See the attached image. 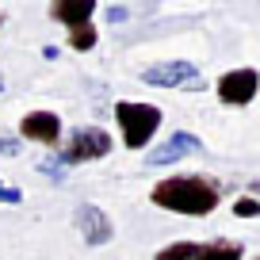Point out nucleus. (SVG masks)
I'll use <instances>...</instances> for the list:
<instances>
[{
  "instance_id": "f257e3e1",
  "label": "nucleus",
  "mask_w": 260,
  "mask_h": 260,
  "mask_svg": "<svg viewBox=\"0 0 260 260\" xmlns=\"http://www.w3.org/2000/svg\"><path fill=\"white\" fill-rule=\"evenodd\" d=\"M222 199V184L207 172H180L169 176L149 191V203H157L161 211L187 214V218H207Z\"/></svg>"
},
{
  "instance_id": "f03ea898",
  "label": "nucleus",
  "mask_w": 260,
  "mask_h": 260,
  "mask_svg": "<svg viewBox=\"0 0 260 260\" xmlns=\"http://www.w3.org/2000/svg\"><path fill=\"white\" fill-rule=\"evenodd\" d=\"M115 122H119L126 149H146L161 126V107L146 104V100H122V104H115Z\"/></svg>"
},
{
  "instance_id": "7ed1b4c3",
  "label": "nucleus",
  "mask_w": 260,
  "mask_h": 260,
  "mask_svg": "<svg viewBox=\"0 0 260 260\" xmlns=\"http://www.w3.org/2000/svg\"><path fill=\"white\" fill-rule=\"evenodd\" d=\"M157 260H245L241 241L211 237V241H172L157 252Z\"/></svg>"
},
{
  "instance_id": "20e7f679",
  "label": "nucleus",
  "mask_w": 260,
  "mask_h": 260,
  "mask_svg": "<svg viewBox=\"0 0 260 260\" xmlns=\"http://www.w3.org/2000/svg\"><path fill=\"white\" fill-rule=\"evenodd\" d=\"M138 81L149 84V88H191V92L207 88L199 65H191V61H157V65H146V69L138 73Z\"/></svg>"
},
{
  "instance_id": "39448f33",
  "label": "nucleus",
  "mask_w": 260,
  "mask_h": 260,
  "mask_svg": "<svg viewBox=\"0 0 260 260\" xmlns=\"http://www.w3.org/2000/svg\"><path fill=\"white\" fill-rule=\"evenodd\" d=\"M111 149H115V142L104 126H77L69 134V142H65V149H61V161L65 165H88V161L107 157Z\"/></svg>"
},
{
  "instance_id": "423d86ee",
  "label": "nucleus",
  "mask_w": 260,
  "mask_h": 260,
  "mask_svg": "<svg viewBox=\"0 0 260 260\" xmlns=\"http://www.w3.org/2000/svg\"><path fill=\"white\" fill-rule=\"evenodd\" d=\"M199 149H203V142L195 138L191 130H176V134H169L165 142H157V146L149 149L146 165L149 169H165V165H176V161H184V157L199 153Z\"/></svg>"
},
{
  "instance_id": "0eeeda50",
  "label": "nucleus",
  "mask_w": 260,
  "mask_h": 260,
  "mask_svg": "<svg viewBox=\"0 0 260 260\" xmlns=\"http://www.w3.org/2000/svg\"><path fill=\"white\" fill-rule=\"evenodd\" d=\"M260 92V73L256 69H230L218 77V100L230 107H245Z\"/></svg>"
},
{
  "instance_id": "6e6552de",
  "label": "nucleus",
  "mask_w": 260,
  "mask_h": 260,
  "mask_svg": "<svg viewBox=\"0 0 260 260\" xmlns=\"http://www.w3.org/2000/svg\"><path fill=\"white\" fill-rule=\"evenodd\" d=\"M19 138L54 149L57 142H61V119H57L54 111H27L23 119H19Z\"/></svg>"
},
{
  "instance_id": "1a4fd4ad",
  "label": "nucleus",
  "mask_w": 260,
  "mask_h": 260,
  "mask_svg": "<svg viewBox=\"0 0 260 260\" xmlns=\"http://www.w3.org/2000/svg\"><path fill=\"white\" fill-rule=\"evenodd\" d=\"M73 222H77V230H81L84 245H107L115 237L111 218H107L96 203H81V207H77V214H73Z\"/></svg>"
},
{
  "instance_id": "9d476101",
  "label": "nucleus",
  "mask_w": 260,
  "mask_h": 260,
  "mask_svg": "<svg viewBox=\"0 0 260 260\" xmlns=\"http://www.w3.org/2000/svg\"><path fill=\"white\" fill-rule=\"evenodd\" d=\"M50 16H54L61 27L77 31V27L92 23V16H96V4H92V0H57V4H50Z\"/></svg>"
},
{
  "instance_id": "9b49d317",
  "label": "nucleus",
  "mask_w": 260,
  "mask_h": 260,
  "mask_svg": "<svg viewBox=\"0 0 260 260\" xmlns=\"http://www.w3.org/2000/svg\"><path fill=\"white\" fill-rule=\"evenodd\" d=\"M96 42H100V35H96V23H84V27H77V31H69V50H96Z\"/></svg>"
},
{
  "instance_id": "f8f14e48",
  "label": "nucleus",
  "mask_w": 260,
  "mask_h": 260,
  "mask_svg": "<svg viewBox=\"0 0 260 260\" xmlns=\"http://www.w3.org/2000/svg\"><path fill=\"white\" fill-rule=\"evenodd\" d=\"M39 172H46L50 180H65V161H61V153H50L46 161H39Z\"/></svg>"
},
{
  "instance_id": "ddd939ff",
  "label": "nucleus",
  "mask_w": 260,
  "mask_h": 260,
  "mask_svg": "<svg viewBox=\"0 0 260 260\" xmlns=\"http://www.w3.org/2000/svg\"><path fill=\"white\" fill-rule=\"evenodd\" d=\"M234 214H237V218H256V214H260V199H252V195H241V199L234 203Z\"/></svg>"
},
{
  "instance_id": "4468645a",
  "label": "nucleus",
  "mask_w": 260,
  "mask_h": 260,
  "mask_svg": "<svg viewBox=\"0 0 260 260\" xmlns=\"http://www.w3.org/2000/svg\"><path fill=\"white\" fill-rule=\"evenodd\" d=\"M19 153H23V142L12 134H0V157H19Z\"/></svg>"
},
{
  "instance_id": "2eb2a0df",
  "label": "nucleus",
  "mask_w": 260,
  "mask_h": 260,
  "mask_svg": "<svg viewBox=\"0 0 260 260\" xmlns=\"http://www.w3.org/2000/svg\"><path fill=\"white\" fill-rule=\"evenodd\" d=\"M0 203H23V191H19V187H8L0 180Z\"/></svg>"
},
{
  "instance_id": "dca6fc26",
  "label": "nucleus",
  "mask_w": 260,
  "mask_h": 260,
  "mask_svg": "<svg viewBox=\"0 0 260 260\" xmlns=\"http://www.w3.org/2000/svg\"><path fill=\"white\" fill-rule=\"evenodd\" d=\"M107 19H111V23H126L130 8H126V4H107Z\"/></svg>"
},
{
  "instance_id": "f3484780",
  "label": "nucleus",
  "mask_w": 260,
  "mask_h": 260,
  "mask_svg": "<svg viewBox=\"0 0 260 260\" xmlns=\"http://www.w3.org/2000/svg\"><path fill=\"white\" fill-rule=\"evenodd\" d=\"M4 88H8V81H4V73H0V92H4Z\"/></svg>"
},
{
  "instance_id": "a211bd4d",
  "label": "nucleus",
  "mask_w": 260,
  "mask_h": 260,
  "mask_svg": "<svg viewBox=\"0 0 260 260\" xmlns=\"http://www.w3.org/2000/svg\"><path fill=\"white\" fill-rule=\"evenodd\" d=\"M256 260H260V256H256Z\"/></svg>"
}]
</instances>
